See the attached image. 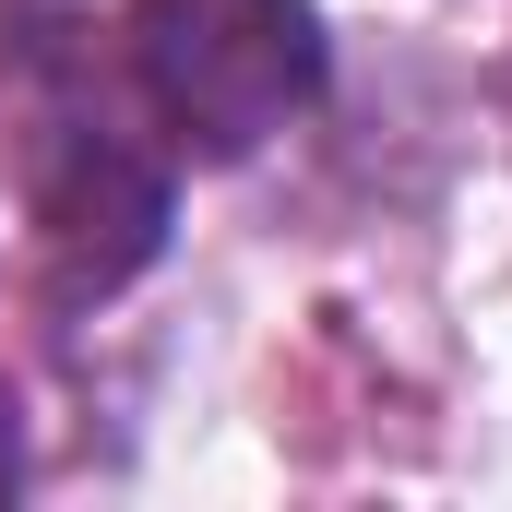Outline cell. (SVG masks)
<instances>
[{
    "label": "cell",
    "mask_w": 512,
    "mask_h": 512,
    "mask_svg": "<svg viewBox=\"0 0 512 512\" xmlns=\"http://www.w3.org/2000/svg\"><path fill=\"white\" fill-rule=\"evenodd\" d=\"M0 179L60 298L131 286L167 239V131L72 0L0 12Z\"/></svg>",
    "instance_id": "obj_1"
},
{
    "label": "cell",
    "mask_w": 512,
    "mask_h": 512,
    "mask_svg": "<svg viewBox=\"0 0 512 512\" xmlns=\"http://www.w3.org/2000/svg\"><path fill=\"white\" fill-rule=\"evenodd\" d=\"M120 60L155 131L227 167V155H262L322 96V12L310 0H131Z\"/></svg>",
    "instance_id": "obj_2"
},
{
    "label": "cell",
    "mask_w": 512,
    "mask_h": 512,
    "mask_svg": "<svg viewBox=\"0 0 512 512\" xmlns=\"http://www.w3.org/2000/svg\"><path fill=\"white\" fill-rule=\"evenodd\" d=\"M0 489H12V393H0Z\"/></svg>",
    "instance_id": "obj_3"
}]
</instances>
